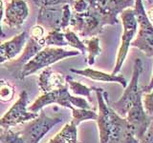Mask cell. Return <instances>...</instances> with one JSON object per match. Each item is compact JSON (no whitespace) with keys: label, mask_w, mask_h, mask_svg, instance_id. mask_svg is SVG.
Returning <instances> with one entry per match:
<instances>
[{"label":"cell","mask_w":153,"mask_h":143,"mask_svg":"<svg viewBox=\"0 0 153 143\" xmlns=\"http://www.w3.org/2000/svg\"><path fill=\"white\" fill-rule=\"evenodd\" d=\"M50 104H57L70 110L73 108L91 109V105L87 100L83 97H78L72 95L69 93L68 85H65L61 88L40 94L36 99V101L28 107V111L32 113H38L44 107Z\"/></svg>","instance_id":"obj_1"},{"label":"cell","mask_w":153,"mask_h":143,"mask_svg":"<svg viewBox=\"0 0 153 143\" xmlns=\"http://www.w3.org/2000/svg\"><path fill=\"white\" fill-rule=\"evenodd\" d=\"M79 55H80L79 51H68L59 47H44L27 64L24 65L19 79L26 78L27 76L33 74L39 70L45 69L57 61Z\"/></svg>","instance_id":"obj_2"},{"label":"cell","mask_w":153,"mask_h":143,"mask_svg":"<svg viewBox=\"0 0 153 143\" xmlns=\"http://www.w3.org/2000/svg\"><path fill=\"white\" fill-rule=\"evenodd\" d=\"M138 30L130 47L137 48L147 56H153V24L148 20L143 0H135L134 5Z\"/></svg>","instance_id":"obj_3"},{"label":"cell","mask_w":153,"mask_h":143,"mask_svg":"<svg viewBox=\"0 0 153 143\" xmlns=\"http://www.w3.org/2000/svg\"><path fill=\"white\" fill-rule=\"evenodd\" d=\"M70 26L73 29L72 31L76 35L90 38L100 35L106 25L102 16L96 10L89 7L84 13H78L72 12Z\"/></svg>","instance_id":"obj_4"},{"label":"cell","mask_w":153,"mask_h":143,"mask_svg":"<svg viewBox=\"0 0 153 143\" xmlns=\"http://www.w3.org/2000/svg\"><path fill=\"white\" fill-rule=\"evenodd\" d=\"M120 15H121L123 32L122 35L121 45H120L118 51L116 63H115V67L111 73L113 74H118L121 72L122 67L127 56L131 42L133 41L134 37H135L138 30V24L136 20L135 13H134V10L132 8L126 9L121 13Z\"/></svg>","instance_id":"obj_5"},{"label":"cell","mask_w":153,"mask_h":143,"mask_svg":"<svg viewBox=\"0 0 153 143\" xmlns=\"http://www.w3.org/2000/svg\"><path fill=\"white\" fill-rule=\"evenodd\" d=\"M143 71V61L140 58H136L134 61L133 65V72H132V77L129 83L124 90L123 95L120 97L117 101H114L110 103L111 108L116 112L119 116H126L128 112V110L132 106L133 102L139 97L143 95L142 88L139 87V79Z\"/></svg>","instance_id":"obj_6"},{"label":"cell","mask_w":153,"mask_h":143,"mask_svg":"<svg viewBox=\"0 0 153 143\" xmlns=\"http://www.w3.org/2000/svg\"><path fill=\"white\" fill-rule=\"evenodd\" d=\"M28 93L26 91H22L16 103L0 118V128L7 130L18 124L36 119L38 116V113H32L28 111Z\"/></svg>","instance_id":"obj_7"},{"label":"cell","mask_w":153,"mask_h":143,"mask_svg":"<svg viewBox=\"0 0 153 143\" xmlns=\"http://www.w3.org/2000/svg\"><path fill=\"white\" fill-rule=\"evenodd\" d=\"M89 7L96 10L102 16L105 25L119 24L118 15L126 9L132 8L135 0H93L88 1Z\"/></svg>","instance_id":"obj_8"},{"label":"cell","mask_w":153,"mask_h":143,"mask_svg":"<svg viewBox=\"0 0 153 143\" xmlns=\"http://www.w3.org/2000/svg\"><path fill=\"white\" fill-rule=\"evenodd\" d=\"M61 121L62 117H49L41 110L40 114H38V116L33 120L30 121V123L24 128V130L20 132L24 143L30 141L38 143L53 127L60 123Z\"/></svg>","instance_id":"obj_9"},{"label":"cell","mask_w":153,"mask_h":143,"mask_svg":"<svg viewBox=\"0 0 153 143\" xmlns=\"http://www.w3.org/2000/svg\"><path fill=\"white\" fill-rule=\"evenodd\" d=\"M107 143H139L126 118L119 116L112 108L110 110V131Z\"/></svg>","instance_id":"obj_10"},{"label":"cell","mask_w":153,"mask_h":143,"mask_svg":"<svg viewBox=\"0 0 153 143\" xmlns=\"http://www.w3.org/2000/svg\"><path fill=\"white\" fill-rule=\"evenodd\" d=\"M142 97L143 95L139 97L133 102L132 106L128 110L126 116V120L133 128L135 136L138 140L142 139L143 136H145L153 119V116H150L146 114L145 109H143Z\"/></svg>","instance_id":"obj_11"},{"label":"cell","mask_w":153,"mask_h":143,"mask_svg":"<svg viewBox=\"0 0 153 143\" xmlns=\"http://www.w3.org/2000/svg\"><path fill=\"white\" fill-rule=\"evenodd\" d=\"M44 47L46 46L44 44V40L43 39L40 41H36L29 37L20 56L17 57L16 59H13L7 62V63H5L4 66L12 74V75H13L16 78H19L21 74V70L24 67V65L27 64Z\"/></svg>","instance_id":"obj_12"},{"label":"cell","mask_w":153,"mask_h":143,"mask_svg":"<svg viewBox=\"0 0 153 143\" xmlns=\"http://www.w3.org/2000/svg\"><path fill=\"white\" fill-rule=\"evenodd\" d=\"M29 16V6L25 0H10L4 11V22L10 28L20 29Z\"/></svg>","instance_id":"obj_13"},{"label":"cell","mask_w":153,"mask_h":143,"mask_svg":"<svg viewBox=\"0 0 153 143\" xmlns=\"http://www.w3.org/2000/svg\"><path fill=\"white\" fill-rule=\"evenodd\" d=\"M28 40V32L23 31L12 39L0 43V66L20 55Z\"/></svg>","instance_id":"obj_14"},{"label":"cell","mask_w":153,"mask_h":143,"mask_svg":"<svg viewBox=\"0 0 153 143\" xmlns=\"http://www.w3.org/2000/svg\"><path fill=\"white\" fill-rule=\"evenodd\" d=\"M62 16H63V5L53 7L39 8L36 24L50 31H61Z\"/></svg>","instance_id":"obj_15"},{"label":"cell","mask_w":153,"mask_h":143,"mask_svg":"<svg viewBox=\"0 0 153 143\" xmlns=\"http://www.w3.org/2000/svg\"><path fill=\"white\" fill-rule=\"evenodd\" d=\"M70 72L73 74L82 75L84 77L90 78L94 81H99V82H106V83H118L123 86V88H126L127 86V80L123 74H107L102 71L94 70L91 68L86 69H73L71 68Z\"/></svg>","instance_id":"obj_16"},{"label":"cell","mask_w":153,"mask_h":143,"mask_svg":"<svg viewBox=\"0 0 153 143\" xmlns=\"http://www.w3.org/2000/svg\"><path fill=\"white\" fill-rule=\"evenodd\" d=\"M67 85L65 76L55 72L51 67L43 69L38 76V86L42 93H48Z\"/></svg>","instance_id":"obj_17"},{"label":"cell","mask_w":153,"mask_h":143,"mask_svg":"<svg viewBox=\"0 0 153 143\" xmlns=\"http://www.w3.org/2000/svg\"><path fill=\"white\" fill-rule=\"evenodd\" d=\"M73 122H70L62 127L56 135L47 143H79L78 129Z\"/></svg>","instance_id":"obj_18"},{"label":"cell","mask_w":153,"mask_h":143,"mask_svg":"<svg viewBox=\"0 0 153 143\" xmlns=\"http://www.w3.org/2000/svg\"><path fill=\"white\" fill-rule=\"evenodd\" d=\"M84 45L86 46V52H88L87 55V64L89 66H93L95 64L96 58L102 54V48L100 46V38L98 36L90 37L89 39L83 40Z\"/></svg>","instance_id":"obj_19"},{"label":"cell","mask_w":153,"mask_h":143,"mask_svg":"<svg viewBox=\"0 0 153 143\" xmlns=\"http://www.w3.org/2000/svg\"><path fill=\"white\" fill-rule=\"evenodd\" d=\"M72 111V122L76 126L79 125L81 122L86 120H97L98 114L91 109H79V108H73Z\"/></svg>","instance_id":"obj_20"},{"label":"cell","mask_w":153,"mask_h":143,"mask_svg":"<svg viewBox=\"0 0 153 143\" xmlns=\"http://www.w3.org/2000/svg\"><path fill=\"white\" fill-rule=\"evenodd\" d=\"M66 83H68L69 88L71 90V92L76 95H80V97H84L87 99H89V101L92 100L91 98V92L94 91V87H87L83 84H81L78 81L74 80L72 78V76L67 75L65 77Z\"/></svg>","instance_id":"obj_21"},{"label":"cell","mask_w":153,"mask_h":143,"mask_svg":"<svg viewBox=\"0 0 153 143\" xmlns=\"http://www.w3.org/2000/svg\"><path fill=\"white\" fill-rule=\"evenodd\" d=\"M46 47H63L68 46L64 38V32L60 31H50L43 38Z\"/></svg>","instance_id":"obj_22"},{"label":"cell","mask_w":153,"mask_h":143,"mask_svg":"<svg viewBox=\"0 0 153 143\" xmlns=\"http://www.w3.org/2000/svg\"><path fill=\"white\" fill-rule=\"evenodd\" d=\"M64 32V38L69 46L75 48L78 50L81 55H85L86 52V46L82 40L79 39V36L76 35L75 32H73L71 29H66Z\"/></svg>","instance_id":"obj_23"},{"label":"cell","mask_w":153,"mask_h":143,"mask_svg":"<svg viewBox=\"0 0 153 143\" xmlns=\"http://www.w3.org/2000/svg\"><path fill=\"white\" fill-rule=\"evenodd\" d=\"M16 94L13 86L6 80H0V101L9 102L13 100Z\"/></svg>","instance_id":"obj_24"},{"label":"cell","mask_w":153,"mask_h":143,"mask_svg":"<svg viewBox=\"0 0 153 143\" xmlns=\"http://www.w3.org/2000/svg\"><path fill=\"white\" fill-rule=\"evenodd\" d=\"M0 143H24L20 132L14 133L11 129L4 130L0 136Z\"/></svg>","instance_id":"obj_25"},{"label":"cell","mask_w":153,"mask_h":143,"mask_svg":"<svg viewBox=\"0 0 153 143\" xmlns=\"http://www.w3.org/2000/svg\"><path fill=\"white\" fill-rule=\"evenodd\" d=\"M32 1L39 8L59 6V5H64V4L71 5L73 3L72 0H32Z\"/></svg>","instance_id":"obj_26"},{"label":"cell","mask_w":153,"mask_h":143,"mask_svg":"<svg viewBox=\"0 0 153 143\" xmlns=\"http://www.w3.org/2000/svg\"><path fill=\"white\" fill-rule=\"evenodd\" d=\"M142 101L146 114L150 116H153V91L143 94L142 97Z\"/></svg>","instance_id":"obj_27"},{"label":"cell","mask_w":153,"mask_h":143,"mask_svg":"<svg viewBox=\"0 0 153 143\" xmlns=\"http://www.w3.org/2000/svg\"><path fill=\"white\" fill-rule=\"evenodd\" d=\"M44 32H45L44 28L36 24V25H33L30 29V31H29V36L36 41H40L44 38Z\"/></svg>","instance_id":"obj_28"},{"label":"cell","mask_w":153,"mask_h":143,"mask_svg":"<svg viewBox=\"0 0 153 143\" xmlns=\"http://www.w3.org/2000/svg\"><path fill=\"white\" fill-rule=\"evenodd\" d=\"M70 6L73 9L74 13H84L88 10L89 8V3L86 0H74Z\"/></svg>","instance_id":"obj_29"},{"label":"cell","mask_w":153,"mask_h":143,"mask_svg":"<svg viewBox=\"0 0 153 143\" xmlns=\"http://www.w3.org/2000/svg\"><path fill=\"white\" fill-rule=\"evenodd\" d=\"M139 143H153V119L145 136H143L142 139L139 140Z\"/></svg>","instance_id":"obj_30"},{"label":"cell","mask_w":153,"mask_h":143,"mask_svg":"<svg viewBox=\"0 0 153 143\" xmlns=\"http://www.w3.org/2000/svg\"><path fill=\"white\" fill-rule=\"evenodd\" d=\"M4 11H5V8H4V2L3 0H0V37H5L6 36V33L4 32L2 26H1V22L3 20V17H4Z\"/></svg>","instance_id":"obj_31"},{"label":"cell","mask_w":153,"mask_h":143,"mask_svg":"<svg viewBox=\"0 0 153 143\" xmlns=\"http://www.w3.org/2000/svg\"><path fill=\"white\" fill-rule=\"evenodd\" d=\"M142 91H143V93H149L151 91H153V73L151 75V78L149 80V83H148L146 87L142 88Z\"/></svg>","instance_id":"obj_32"},{"label":"cell","mask_w":153,"mask_h":143,"mask_svg":"<svg viewBox=\"0 0 153 143\" xmlns=\"http://www.w3.org/2000/svg\"><path fill=\"white\" fill-rule=\"evenodd\" d=\"M146 16H147V18H148V20H149V21L153 24V7L150 8V9L146 12Z\"/></svg>","instance_id":"obj_33"},{"label":"cell","mask_w":153,"mask_h":143,"mask_svg":"<svg viewBox=\"0 0 153 143\" xmlns=\"http://www.w3.org/2000/svg\"><path fill=\"white\" fill-rule=\"evenodd\" d=\"M26 143H37V142H32V141H30V142H26Z\"/></svg>","instance_id":"obj_34"},{"label":"cell","mask_w":153,"mask_h":143,"mask_svg":"<svg viewBox=\"0 0 153 143\" xmlns=\"http://www.w3.org/2000/svg\"><path fill=\"white\" fill-rule=\"evenodd\" d=\"M147 2H149V3H151V0H146Z\"/></svg>","instance_id":"obj_35"},{"label":"cell","mask_w":153,"mask_h":143,"mask_svg":"<svg viewBox=\"0 0 153 143\" xmlns=\"http://www.w3.org/2000/svg\"><path fill=\"white\" fill-rule=\"evenodd\" d=\"M88 1H93V0H88Z\"/></svg>","instance_id":"obj_36"},{"label":"cell","mask_w":153,"mask_h":143,"mask_svg":"<svg viewBox=\"0 0 153 143\" xmlns=\"http://www.w3.org/2000/svg\"><path fill=\"white\" fill-rule=\"evenodd\" d=\"M151 2H153V0H151Z\"/></svg>","instance_id":"obj_37"},{"label":"cell","mask_w":153,"mask_h":143,"mask_svg":"<svg viewBox=\"0 0 153 143\" xmlns=\"http://www.w3.org/2000/svg\"><path fill=\"white\" fill-rule=\"evenodd\" d=\"M72 1H74V0H72Z\"/></svg>","instance_id":"obj_38"},{"label":"cell","mask_w":153,"mask_h":143,"mask_svg":"<svg viewBox=\"0 0 153 143\" xmlns=\"http://www.w3.org/2000/svg\"><path fill=\"white\" fill-rule=\"evenodd\" d=\"M0 130H1V128H0Z\"/></svg>","instance_id":"obj_39"}]
</instances>
